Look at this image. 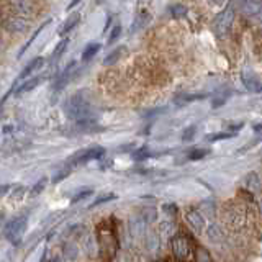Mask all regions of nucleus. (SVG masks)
<instances>
[{
	"instance_id": "obj_1",
	"label": "nucleus",
	"mask_w": 262,
	"mask_h": 262,
	"mask_svg": "<svg viewBox=\"0 0 262 262\" xmlns=\"http://www.w3.org/2000/svg\"><path fill=\"white\" fill-rule=\"evenodd\" d=\"M64 113L68 115V118L76 121L79 126L92 125L95 118L94 106L84 97V94H76L68 98V102L64 103Z\"/></svg>"
},
{
	"instance_id": "obj_2",
	"label": "nucleus",
	"mask_w": 262,
	"mask_h": 262,
	"mask_svg": "<svg viewBox=\"0 0 262 262\" xmlns=\"http://www.w3.org/2000/svg\"><path fill=\"white\" fill-rule=\"evenodd\" d=\"M97 241H98V251L103 260H112L115 257V254L118 251V239L115 234V228L110 225L108 221L98 225L97 228Z\"/></svg>"
},
{
	"instance_id": "obj_3",
	"label": "nucleus",
	"mask_w": 262,
	"mask_h": 262,
	"mask_svg": "<svg viewBox=\"0 0 262 262\" xmlns=\"http://www.w3.org/2000/svg\"><path fill=\"white\" fill-rule=\"evenodd\" d=\"M223 220L231 231H239L246 225V208L241 203H229L225 208Z\"/></svg>"
},
{
	"instance_id": "obj_4",
	"label": "nucleus",
	"mask_w": 262,
	"mask_h": 262,
	"mask_svg": "<svg viewBox=\"0 0 262 262\" xmlns=\"http://www.w3.org/2000/svg\"><path fill=\"white\" fill-rule=\"evenodd\" d=\"M233 21H234V10L231 7H228L221 13H218L216 18L213 20V31H215V35L220 39L225 38L229 33V30H231Z\"/></svg>"
},
{
	"instance_id": "obj_5",
	"label": "nucleus",
	"mask_w": 262,
	"mask_h": 262,
	"mask_svg": "<svg viewBox=\"0 0 262 262\" xmlns=\"http://www.w3.org/2000/svg\"><path fill=\"white\" fill-rule=\"evenodd\" d=\"M170 249H172V254H174V257L180 262H185L192 257V243L188 239L187 236L184 234H179L176 236L174 239L170 241Z\"/></svg>"
},
{
	"instance_id": "obj_6",
	"label": "nucleus",
	"mask_w": 262,
	"mask_h": 262,
	"mask_svg": "<svg viewBox=\"0 0 262 262\" xmlns=\"http://www.w3.org/2000/svg\"><path fill=\"white\" fill-rule=\"evenodd\" d=\"M27 225H28V218L27 216H18V218L12 220L10 223L7 225L5 231H4L5 237L12 244H20L21 237L25 234V229H27Z\"/></svg>"
},
{
	"instance_id": "obj_7",
	"label": "nucleus",
	"mask_w": 262,
	"mask_h": 262,
	"mask_svg": "<svg viewBox=\"0 0 262 262\" xmlns=\"http://www.w3.org/2000/svg\"><path fill=\"white\" fill-rule=\"evenodd\" d=\"M103 154H105V149H103V147L95 146V147H90V149H87V151L77 152V154L72 158L71 164H72V166H80V164H85V162H89V161L100 159Z\"/></svg>"
},
{
	"instance_id": "obj_8",
	"label": "nucleus",
	"mask_w": 262,
	"mask_h": 262,
	"mask_svg": "<svg viewBox=\"0 0 262 262\" xmlns=\"http://www.w3.org/2000/svg\"><path fill=\"white\" fill-rule=\"evenodd\" d=\"M76 69H77V62L76 61H71L68 66H66V69L54 80V90H62L66 85H68L69 80L74 77V74H76Z\"/></svg>"
},
{
	"instance_id": "obj_9",
	"label": "nucleus",
	"mask_w": 262,
	"mask_h": 262,
	"mask_svg": "<svg viewBox=\"0 0 262 262\" xmlns=\"http://www.w3.org/2000/svg\"><path fill=\"white\" fill-rule=\"evenodd\" d=\"M2 27L8 33H21L27 30V20H25V16H20V15L8 16L7 20H4Z\"/></svg>"
},
{
	"instance_id": "obj_10",
	"label": "nucleus",
	"mask_w": 262,
	"mask_h": 262,
	"mask_svg": "<svg viewBox=\"0 0 262 262\" xmlns=\"http://www.w3.org/2000/svg\"><path fill=\"white\" fill-rule=\"evenodd\" d=\"M243 188L249 195H259L262 192V185H260V180L257 177L256 172H249L248 176L243 179Z\"/></svg>"
},
{
	"instance_id": "obj_11",
	"label": "nucleus",
	"mask_w": 262,
	"mask_h": 262,
	"mask_svg": "<svg viewBox=\"0 0 262 262\" xmlns=\"http://www.w3.org/2000/svg\"><path fill=\"white\" fill-rule=\"evenodd\" d=\"M185 221H187L188 225H190V228L193 229V231L203 233V229H205V216L202 215L199 210L187 211L185 213Z\"/></svg>"
},
{
	"instance_id": "obj_12",
	"label": "nucleus",
	"mask_w": 262,
	"mask_h": 262,
	"mask_svg": "<svg viewBox=\"0 0 262 262\" xmlns=\"http://www.w3.org/2000/svg\"><path fill=\"white\" fill-rule=\"evenodd\" d=\"M10 4L15 13L20 16H31L35 13V4H33V0H10Z\"/></svg>"
},
{
	"instance_id": "obj_13",
	"label": "nucleus",
	"mask_w": 262,
	"mask_h": 262,
	"mask_svg": "<svg viewBox=\"0 0 262 262\" xmlns=\"http://www.w3.org/2000/svg\"><path fill=\"white\" fill-rule=\"evenodd\" d=\"M43 64H45V57H35V59L30 61L27 66H25V69L20 72V76H18V79H16V82L23 80V79H30L31 74H35L36 71H39L41 68H43Z\"/></svg>"
},
{
	"instance_id": "obj_14",
	"label": "nucleus",
	"mask_w": 262,
	"mask_h": 262,
	"mask_svg": "<svg viewBox=\"0 0 262 262\" xmlns=\"http://www.w3.org/2000/svg\"><path fill=\"white\" fill-rule=\"evenodd\" d=\"M243 82H244V85L249 92H262V84L259 82V79L254 76V72L244 71L243 72Z\"/></svg>"
},
{
	"instance_id": "obj_15",
	"label": "nucleus",
	"mask_w": 262,
	"mask_h": 262,
	"mask_svg": "<svg viewBox=\"0 0 262 262\" xmlns=\"http://www.w3.org/2000/svg\"><path fill=\"white\" fill-rule=\"evenodd\" d=\"M41 82H43V77H31V79H27L23 82V84L16 89V95H23V94H27V92H31L33 89H35L36 85H39Z\"/></svg>"
},
{
	"instance_id": "obj_16",
	"label": "nucleus",
	"mask_w": 262,
	"mask_h": 262,
	"mask_svg": "<svg viewBox=\"0 0 262 262\" xmlns=\"http://www.w3.org/2000/svg\"><path fill=\"white\" fill-rule=\"evenodd\" d=\"M159 229V234L161 237H164V239H167V237H172L176 233V225H174V221H169V220H164L159 223L158 226Z\"/></svg>"
},
{
	"instance_id": "obj_17",
	"label": "nucleus",
	"mask_w": 262,
	"mask_h": 262,
	"mask_svg": "<svg viewBox=\"0 0 262 262\" xmlns=\"http://www.w3.org/2000/svg\"><path fill=\"white\" fill-rule=\"evenodd\" d=\"M80 21V13H72L68 20H66V23H64V27L61 28V31H59V35L61 36H66L68 33L71 31V30H74L77 27V23Z\"/></svg>"
},
{
	"instance_id": "obj_18",
	"label": "nucleus",
	"mask_w": 262,
	"mask_h": 262,
	"mask_svg": "<svg viewBox=\"0 0 262 262\" xmlns=\"http://www.w3.org/2000/svg\"><path fill=\"white\" fill-rule=\"evenodd\" d=\"M207 236L211 243H221L223 241V231H221V228L215 223L208 225L207 228Z\"/></svg>"
},
{
	"instance_id": "obj_19",
	"label": "nucleus",
	"mask_w": 262,
	"mask_h": 262,
	"mask_svg": "<svg viewBox=\"0 0 262 262\" xmlns=\"http://www.w3.org/2000/svg\"><path fill=\"white\" fill-rule=\"evenodd\" d=\"M146 221L143 218H136L131 221V234L135 237H141L143 234H146Z\"/></svg>"
},
{
	"instance_id": "obj_20",
	"label": "nucleus",
	"mask_w": 262,
	"mask_h": 262,
	"mask_svg": "<svg viewBox=\"0 0 262 262\" xmlns=\"http://www.w3.org/2000/svg\"><path fill=\"white\" fill-rule=\"evenodd\" d=\"M100 45L98 43H90L84 51H82V62H89L90 59H94L95 57V54L100 51Z\"/></svg>"
},
{
	"instance_id": "obj_21",
	"label": "nucleus",
	"mask_w": 262,
	"mask_h": 262,
	"mask_svg": "<svg viewBox=\"0 0 262 262\" xmlns=\"http://www.w3.org/2000/svg\"><path fill=\"white\" fill-rule=\"evenodd\" d=\"M126 53V48L125 46H120V48H117V49H113V51L105 57L103 59V64L105 66H112V64H115V62H118V59Z\"/></svg>"
},
{
	"instance_id": "obj_22",
	"label": "nucleus",
	"mask_w": 262,
	"mask_h": 262,
	"mask_svg": "<svg viewBox=\"0 0 262 262\" xmlns=\"http://www.w3.org/2000/svg\"><path fill=\"white\" fill-rule=\"evenodd\" d=\"M248 13H257L262 7V0H237Z\"/></svg>"
},
{
	"instance_id": "obj_23",
	"label": "nucleus",
	"mask_w": 262,
	"mask_h": 262,
	"mask_svg": "<svg viewBox=\"0 0 262 262\" xmlns=\"http://www.w3.org/2000/svg\"><path fill=\"white\" fill-rule=\"evenodd\" d=\"M68 45H69V39H68V38L61 39L59 43H57V46H56V49H54V53L51 54V61H57V59H59V57L64 54V51H66V48H68Z\"/></svg>"
},
{
	"instance_id": "obj_24",
	"label": "nucleus",
	"mask_w": 262,
	"mask_h": 262,
	"mask_svg": "<svg viewBox=\"0 0 262 262\" xmlns=\"http://www.w3.org/2000/svg\"><path fill=\"white\" fill-rule=\"evenodd\" d=\"M48 23H49V21H45V23L41 25V27H39V28H38V30H36L35 33H33V36H31V38L28 39V43H27V45H25V46L21 48V51H20V54H18V56H23L25 53L28 51V48L31 46V43H33V41H35V39H36V38H38V36L41 35V31H43V30H45V28L48 27Z\"/></svg>"
},
{
	"instance_id": "obj_25",
	"label": "nucleus",
	"mask_w": 262,
	"mask_h": 262,
	"mask_svg": "<svg viewBox=\"0 0 262 262\" xmlns=\"http://www.w3.org/2000/svg\"><path fill=\"white\" fill-rule=\"evenodd\" d=\"M144 236H146V246H147V249L154 252L156 249H158V246H159V237H156L154 233L144 234Z\"/></svg>"
},
{
	"instance_id": "obj_26",
	"label": "nucleus",
	"mask_w": 262,
	"mask_h": 262,
	"mask_svg": "<svg viewBox=\"0 0 262 262\" xmlns=\"http://www.w3.org/2000/svg\"><path fill=\"white\" fill-rule=\"evenodd\" d=\"M143 220L146 221L147 225L154 223V221L158 220V211H156L154 208H144L143 210Z\"/></svg>"
},
{
	"instance_id": "obj_27",
	"label": "nucleus",
	"mask_w": 262,
	"mask_h": 262,
	"mask_svg": "<svg viewBox=\"0 0 262 262\" xmlns=\"http://www.w3.org/2000/svg\"><path fill=\"white\" fill-rule=\"evenodd\" d=\"M195 257H196V262H211L210 252L205 249V248H199V249H196Z\"/></svg>"
},
{
	"instance_id": "obj_28",
	"label": "nucleus",
	"mask_w": 262,
	"mask_h": 262,
	"mask_svg": "<svg viewBox=\"0 0 262 262\" xmlns=\"http://www.w3.org/2000/svg\"><path fill=\"white\" fill-rule=\"evenodd\" d=\"M170 10H172V16H174V18H182V16L187 15V8L184 5H176V7H172Z\"/></svg>"
},
{
	"instance_id": "obj_29",
	"label": "nucleus",
	"mask_w": 262,
	"mask_h": 262,
	"mask_svg": "<svg viewBox=\"0 0 262 262\" xmlns=\"http://www.w3.org/2000/svg\"><path fill=\"white\" fill-rule=\"evenodd\" d=\"M46 182H48L46 179H41L39 182H36V184H35V187L31 188V196H36L38 193L43 192V190H45V187H46Z\"/></svg>"
},
{
	"instance_id": "obj_30",
	"label": "nucleus",
	"mask_w": 262,
	"mask_h": 262,
	"mask_svg": "<svg viewBox=\"0 0 262 262\" xmlns=\"http://www.w3.org/2000/svg\"><path fill=\"white\" fill-rule=\"evenodd\" d=\"M210 151L208 149H195V151H192L190 154H188V159L190 161H196V159H202V158H205Z\"/></svg>"
},
{
	"instance_id": "obj_31",
	"label": "nucleus",
	"mask_w": 262,
	"mask_h": 262,
	"mask_svg": "<svg viewBox=\"0 0 262 262\" xmlns=\"http://www.w3.org/2000/svg\"><path fill=\"white\" fill-rule=\"evenodd\" d=\"M117 199V195L115 193H106V195H102V196H98V199L90 205V207H97V205H100V203H105V202H110V200H115Z\"/></svg>"
},
{
	"instance_id": "obj_32",
	"label": "nucleus",
	"mask_w": 262,
	"mask_h": 262,
	"mask_svg": "<svg viewBox=\"0 0 262 262\" xmlns=\"http://www.w3.org/2000/svg\"><path fill=\"white\" fill-rule=\"evenodd\" d=\"M234 133H218V135H208L207 141H218V139H228L231 138Z\"/></svg>"
},
{
	"instance_id": "obj_33",
	"label": "nucleus",
	"mask_w": 262,
	"mask_h": 262,
	"mask_svg": "<svg viewBox=\"0 0 262 262\" xmlns=\"http://www.w3.org/2000/svg\"><path fill=\"white\" fill-rule=\"evenodd\" d=\"M85 249L89 252V256H94V251H95V239L92 236H89L85 239Z\"/></svg>"
},
{
	"instance_id": "obj_34",
	"label": "nucleus",
	"mask_w": 262,
	"mask_h": 262,
	"mask_svg": "<svg viewBox=\"0 0 262 262\" xmlns=\"http://www.w3.org/2000/svg\"><path fill=\"white\" fill-rule=\"evenodd\" d=\"M120 35H121V27L118 25V27H115L113 28V31L110 33V38H108V45H113L115 41H117L118 38H120Z\"/></svg>"
},
{
	"instance_id": "obj_35",
	"label": "nucleus",
	"mask_w": 262,
	"mask_h": 262,
	"mask_svg": "<svg viewBox=\"0 0 262 262\" xmlns=\"http://www.w3.org/2000/svg\"><path fill=\"white\" fill-rule=\"evenodd\" d=\"M226 98H228V94L220 95V97H216V98H213L211 106H213V108H218V106H221V105H223V103L226 102Z\"/></svg>"
},
{
	"instance_id": "obj_36",
	"label": "nucleus",
	"mask_w": 262,
	"mask_h": 262,
	"mask_svg": "<svg viewBox=\"0 0 262 262\" xmlns=\"http://www.w3.org/2000/svg\"><path fill=\"white\" fill-rule=\"evenodd\" d=\"M162 211L167 213V215H176V213H177V207H176L174 203H166V205H162Z\"/></svg>"
},
{
	"instance_id": "obj_37",
	"label": "nucleus",
	"mask_w": 262,
	"mask_h": 262,
	"mask_svg": "<svg viewBox=\"0 0 262 262\" xmlns=\"http://www.w3.org/2000/svg\"><path fill=\"white\" fill-rule=\"evenodd\" d=\"M71 174V169H62L59 174H56L54 177H53V182L54 184H57V182H61V180L64 179V177H68Z\"/></svg>"
},
{
	"instance_id": "obj_38",
	"label": "nucleus",
	"mask_w": 262,
	"mask_h": 262,
	"mask_svg": "<svg viewBox=\"0 0 262 262\" xmlns=\"http://www.w3.org/2000/svg\"><path fill=\"white\" fill-rule=\"evenodd\" d=\"M195 135V126H190L188 129L184 131V135H182V141H192V138Z\"/></svg>"
},
{
	"instance_id": "obj_39",
	"label": "nucleus",
	"mask_w": 262,
	"mask_h": 262,
	"mask_svg": "<svg viewBox=\"0 0 262 262\" xmlns=\"http://www.w3.org/2000/svg\"><path fill=\"white\" fill-rule=\"evenodd\" d=\"M89 195H92V190H84V192H80V193H77V195L72 199V203H77L79 200H84L85 196H89Z\"/></svg>"
},
{
	"instance_id": "obj_40",
	"label": "nucleus",
	"mask_w": 262,
	"mask_h": 262,
	"mask_svg": "<svg viewBox=\"0 0 262 262\" xmlns=\"http://www.w3.org/2000/svg\"><path fill=\"white\" fill-rule=\"evenodd\" d=\"M147 156H149V154H147L146 149H139V151H136V152L133 154V158H135L136 161H141V159H146Z\"/></svg>"
},
{
	"instance_id": "obj_41",
	"label": "nucleus",
	"mask_w": 262,
	"mask_h": 262,
	"mask_svg": "<svg viewBox=\"0 0 262 262\" xmlns=\"http://www.w3.org/2000/svg\"><path fill=\"white\" fill-rule=\"evenodd\" d=\"M8 188H10L8 185H0V196H4L8 192Z\"/></svg>"
},
{
	"instance_id": "obj_42",
	"label": "nucleus",
	"mask_w": 262,
	"mask_h": 262,
	"mask_svg": "<svg viewBox=\"0 0 262 262\" xmlns=\"http://www.w3.org/2000/svg\"><path fill=\"white\" fill-rule=\"evenodd\" d=\"M79 2H82V0H74V2H72V4H69V7H68V10H72V8H74V7H76V5H77Z\"/></svg>"
},
{
	"instance_id": "obj_43",
	"label": "nucleus",
	"mask_w": 262,
	"mask_h": 262,
	"mask_svg": "<svg viewBox=\"0 0 262 262\" xmlns=\"http://www.w3.org/2000/svg\"><path fill=\"white\" fill-rule=\"evenodd\" d=\"M254 129H256V131H260V129H262V125H257V126H254Z\"/></svg>"
},
{
	"instance_id": "obj_44",
	"label": "nucleus",
	"mask_w": 262,
	"mask_h": 262,
	"mask_svg": "<svg viewBox=\"0 0 262 262\" xmlns=\"http://www.w3.org/2000/svg\"><path fill=\"white\" fill-rule=\"evenodd\" d=\"M0 18H2V7H0Z\"/></svg>"
},
{
	"instance_id": "obj_45",
	"label": "nucleus",
	"mask_w": 262,
	"mask_h": 262,
	"mask_svg": "<svg viewBox=\"0 0 262 262\" xmlns=\"http://www.w3.org/2000/svg\"><path fill=\"white\" fill-rule=\"evenodd\" d=\"M215 2H216V4H221V2H223V0H215Z\"/></svg>"
},
{
	"instance_id": "obj_46",
	"label": "nucleus",
	"mask_w": 262,
	"mask_h": 262,
	"mask_svg": "<svg viewBox=\"0 0 262 262\" xmlns=\"http://www.w3.org/2000/svg\"><path fill=\"white\" fill-rule=\"evenodd\" d=\"M0 48H2V39H0Z\"/></svg>"
},
{
	"instance_id": "obj_47",
	"label": "nucleus",
	"mask_w": 262,
	"mask_h": 262,
	"mask_svg": "<svg viewBox=\"0 0 262 262\" xmlns=\"http://www.w3.org/2000/svg\"><path fill=\"white\" fill-rule=\"evenodd\" d=\"M159 262H161V260H159Z\"/></svg>"
}]
</instances>
